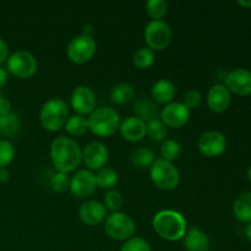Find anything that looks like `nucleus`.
<instances>
[{
  "label": "nucleus",
  "instance_id": "obj_14",
  "mask_svg": "<svg viewBox=\"0 0 251 251\" xmlns=\"http://www.w3.org/2000/svg\"><path fill=\"white\" fill-rule=\"evenodd\" d=\"M109 153L102 142L92 141L82 150V161L88 168V171H100L107 164Z\"/></svg>",
  "mask_w": 251,
  "mask_h": 251
},
{
  "label": "nucleus",
  "instance_id": "obj_9",
  "mask_svg": "<svg viewBox=\"0 0 251 251\" xmlns=\"http://www.w3.org/2000/svg\"><path fill=\"white\" fill-rule=\"evenodd\" d=\"M145 41L152 50H163L171 44L172 29L164 21H151L145 28Z\"/></svg>",
  "mask_w": 251,
  "mask_h": 251
},
{
  "label": "nucleus",
  "instance_id": "obj_18",
  "mask_svg": "<svg viewBox=\"0 0 251 251\" xmlns=\"http://www.w3.org/2000/svg\"><path fill=\"white\" fill-rule=\"evenodd\" d=\"M120 135L129 142H139L146 135V123L137 117H129L120 122Z\"/></svg>",
  "mask_w": 251,
  "mask_h": 251
},
{
  "label": "nucleus",
  "instance_id": "obj_42",
  "mask_svg": "<svg viewBox=\"0 0 251 251\" xmlns=\"http://www.w3.org/2000/svg\"><path fill=\"white\" fill-rule=\"evenodd\" d=\"M238 4L243 7H248V9H251V1H244V0H239Z\"/></svg>",
  "mask_w": 251,
  "mask_h": 251
},
{
  "label": "nucleus",
  "instance_id": "obj_16",
  "mask_svg": "<svg viewBox=\"0 0 251 251\" xmlns=\"http://www.w3.org/2000/svg\"><path fill=\"white\" fill-rule=\"evenodd\" d=\"M78 217L83 225L95 227V226L104 222L105 218H107V210H105L104 205L100 203V201H86L80 206Z\"/></svg>",
  "mask_w": 251,
  "mask_h": 251
},
{
  "label": "nucleus",
  "instance_id": "obj_23",
  "mask_svg": "<svg viewBox=\"0 0 251 251\" xmlns=\"http://www.w3.org/2000/svg\"><path fill=\"white\" fill-rule=\"evenodd\" d=\"M130 161H131L132 166L137 167V168H151L153 162L156 161V154L147 147H140L132 152Z\"/></svg>",
  "mask_w": 251,
  "mask_h": 251
},
{
  "label": "nucleus",
  "instance_id": "obj_13",
  "mask_svg": "<svg viewBox=\"0 0 251 251\" xmlns=\"http://www.w3.org/2000/svg\"><path fill=\"white\" fill-rule=\"evenodd\" d=\"M159 117L166 126L178 129L189 122L190 110L184 105L183 102H171L159 112Z\"/></svg>",
  "mask_w": 251,
  "mask_h": 251
},
{
  "label": "nucleus",
  "instance_id": "obj_28",
  "mask_svg": "<svg viewBox=\"0 0 251 251\" xmlns=\"http://www.w3.org/2000/svg\"><path fill=\"white\" fill-rule=\"evenodd\" d=\"M132 61H134L135 66L139 69L151 68L154 63V51L152 49H150L149 47L139 48L134 53Z\"/></svg>",
  "mask_w": 251,
  "mask_h": 251
},
{
  "label": "nucleus",
  "instance_id": "obj_11",
  "mask_svg": "<svg viewBox=\"0 0 251 251\" xmlns=\"http://www.w3.org/2000/svg\"><path fill=\"white\" fill-rule=\"evenodd\" d=\"M73 109L77 115H90L96 109L97 98L93 90L88 86H78L73 91L70 97Z\"/></svg>",
  "mask_w": 251,
  "mask_h": 251
},
{
  "label": "nucleus",
  "instance_id": "obj_7",
  "mask_svg": "<svg viewBox=\"0 0 251 251\" xmlns=\"http://www.w3.org/2000/svg\"><path fill=\"white\" fill-rule=\"evenodd\" d=\"M97 51V44L93 37L80 34L70 41L66 48V55L74 64H86L95 56Z\"/></svg>",
  "mask_w": 251,
  "mask_h": 251
},
{
  "label": "nucleus",
  "instance_id": "obj_31",
  "mask_svg": "<svg viewBox=\"0 0 251 251\" xmlns=\"http://www.w3.org/2000/svg\"><path fill=\"white\" fill-rule=\"evenodd\" d=\"M70 180L68 174L60 173V172H56L55 174H53L49 180V186H50L51 190L54 193H65L66 190L70 189Z\"/></svg>",
  "mask_w": 251,
  "mask_h": 251
},
{
  "label": "nucleus",
  "instance_id": "obj_41",
  "mask_svg": "<svg viewBox=\"0 0 251 251\" xmlns=\"http://www.w3.org/2000/svg\"><path fill=\"white\" fill-rule=\"evenodd\" d=\"M93 29H95L93 25L86 24L85 26H83V33L82 34H85V36H88V37H92L93 32H95Z\"/></svg>",
  "mask_w": 251,
  "mask_h": 251
},
{
  "label": "nucleus",
  "instance_id": "obj_22",
  "mask_svg": "<svg viewBox=\"0 0 251 251\" xmlns=\"http://www.w3.org/2000/svg\"><path fill=\"white\" fill-rule=\"evenodd\" d=\"M134 110L136 113V117L144 120L145 123H150L154 119H158L159 109L157 104H154V100H150L147 97L139 98L134 104Z\"/></svg>",
  "mask_w": 251,
  "mask_h": 251
},
{
  "label": "nucleus",
  "instance_id": "obj_24",
  "mask_svg": "<svg viewBox=\"0 0 251 251\" xmlns=\"http://www.w3.org/2000/svg\"><path fill=\"white\" fill-rule=\"evenodd\" d=\"M135 96V88L134 86L130 85L127 82L118 83L114 86L110 92V98L117 104H126V103L131 102L132 98Z\"/></svg>",
  "mask_w": 251,
  "mask_h": 251
},
{
  "label": "nucleus",
  "instance_id": "obj_40",
  "mask_svg": "<svg viewBox=\"0 0 251 251\" xmlns=\"http://www.w3.org/2000/svg\"><path fill=\"white\" fill-rule=\"evenodd\" d=\"M10 179V173L6 168H0V183H6Z\"/></svg>",
  "mask_w": 251,
  "mask_h": 251
},
{
  "label": "nucleus",
  "instance_id": "obj_3",
  "mask_svg": "<svg viewBox=\"0 0 251 251\" xmlns=\"http://www.w3.org/2000/svg\"><path fill=\"white\" fill-rule=\"evenodd\" d=\"M88 130L100 137H110L119 130L120 115L109 107L96 108L87 118Z\"/></svg>",
  "mask_w": 251,
  "mask_h": 251
},
{
  "label": "nucleus",
  "instance_id": "obj_44",
  "mask_svg": "<svg viewBox=\"0 0 251 251\" xmlns=\"http://www.w3.org/2000/svg\"><path fill=\"white\" fill-rule=\"evenodd\" d=\"M248 179L251 181V167L249 169H248Z\"/></svg>",
  "mask_w": 251,
  "mask_h": 251
},
{
  "label": "nucleus",
  "instance_id": "obj_45",
  "mask_svg": "<svg viewBox=\"0 0 251 251\" xmlns=\"http://www.w3.org/2000/svg\"><path fill=\"white\" fill-rule=\"evenodd\" d=\"M0 97H2V95H1V93H0Z\"/></svg>",
  "mask_w": 251,
  "mask_h": 251
},
{
  "label": "nucleus",
  "instance_id": "obj_15",
  "mask_svg": "<svg viewBox=\"0 0 251 251\" xmlns=\"http://www.w3.org/2000/svg\"><path fill=\"white\" fill-rule=\"evenodd\" d=\"M226 87L238 96L251 95V71L248 69H234L226 77Z\"/></svg>",
  "mask_w": 251,
  "mask_h": 251
},
{
  "label": "nucleus",
  "instance_id": "obj_10",
  "mask_svg": "<svg viewBox=\"0 0 251 251\" xmlns=\"http://www.w3.org/2000/svg\"><path fill=\"white\" fill-rule=\"evenodd\" d=\"M199 151L205 157H218L226 151L227 147V140L226 136L220 131H206L200 136L198 142Z\"/></svg>",
  "mask_w": 251,
  "mask_h": 251
},
{
  "label": "nucleus",
  "instance_id": "obj_38",
  "mask_svg": "<svg viewBox=\"0 0 251 251\" xmlns=\"http://www.w3.org/2000/svg\"><path fill=\"white\" fill-rule=\"evenodd\" d=\"M7 113H11V103L2 96L0 97V115L7 114Z\"/></svg>",
  "mask_w": 251,
  "mask_h": 251
},
{
  "label": "nucleus",
  "instance_id": "obj_8",
  "mask_svg": "<svg viewBox=\"0 0 251 251\" xmlns=\"http://www.w3.org/2000/svg\"><path fill=\"white\" fill-rule=\"evenodd\" d=\"M37 68H38V64H37L36 58L27 50L20 49V50L14 51L7 58V71L17 78L25 80V78L32 77L37 73Z\"/></svg>",
  "mask_w": 251,
  "mask_h": 251
},
{
  "label": "nucleus",
  "instance_id": "obj_20",
  "mask_svg": "<svg viewBox=\"0 0 251 251\" xmlns=\"http://www.w3.org/2000/svg\"><path fill=\"white\" fill-rule=\"evenodd\" d=\"M176 93V86H174V83L172 81L167 80V78L158 80L151 88L152 100L157 103H161V104H168V103H171L173 100Z\"/></svg>",
  "mask_w": 251,
  "mask_h": 251
},
{
  "label": "nucleus",
  "instance_id": "obj_5",
  "mask_svg": "<svg viewBox=\"0 0 251 251\" xmlns=\"http://www.w3.org/2000/svg\"><path fill=\"white\" fill-rule=\"evenodd\" d=\"M150 176H151L152 183L164 191L176 189L180 181V176L176 167L172 162L164 161L162 158L153 162L150 168Z\"/></svg>",
  "mask_w": 251,
  "mask_h": 251
},
{
  "label": "nucleus",
  "instance_id": "obj_35",
  "mask_svg": "<svg viewBox=\"0 0 251 251\" xmlns=\"http://www.w3.org/2000/svg\"><path fill=\"white\" fill-rule=\"evenodd\" d=\"M120 251H152L149 242L142 238L132 237L123 244Z\"/></svg>",
  "mask_w": 251,
  "mask_h": 251
},
{
  "label": "nucleus",
  "instance_id": "obj_36",
  "mask_svg": "<svg viewBox=\"0 0 251 251\" xmlns=\"http://www.w3.org/2000/svg\"><path fill=\"white\" fill-rule=\"evenodd\" d=\"M202 102V95L199 92L198 90H190L185 93L184 96V105L188 108L189 110L196 109L199 105Z\"/></svg>",
  "mask_w": 251,
  "mask_h": 251
},
{
  "label": "nucleus",
  "instance_id": "obj_6",
  "mask_svg": "<svg viewBox=\"0 0 251 251\" xmlns=\"http://www.w3.org/2000/svg\"><path fill=\"white\" fill-rule=\"evenodd\" d=\"M104 230L108 237L112 239L126 242L134 237L136 232V225L135 221L126 213L114 212L105 218Z\"/></svg>",
  "mask_w": 251,
  "mask_h": 251
},
{
  "label": "nucleus",
  "instance_id": "obj_26",
  "mask_svg": "<svg viewBox=\"0 0 251 251\" xmlns=\"http://www.w3.org/2000/svg\"><path fill=\"white\" fill-rule=\"evenodd\" d=\"M119 181V176H118L117 172L112 168H104L100 169L96 174V183L97 186H100V189H104V190H113L115 185Z\"/></svg>",
  "mask_w": 251,
  "mask_h": 251
},
{
  "label": "nucleus",
  "instance_id": "obj_27",
  "mask_svg": "<svg viewBox=\"0 0 251 251\" xmlns=\"http://www.w3.org/2000/svg\"><path fill=\"white\" fill-rule=\"evenodd\" d=\"M65 130L70 136H82L88 131V120L83 115H73L65 124Z\"/></svg>",
  "mask_w": 251,
  "mask_h": 251
},
{
  "label": "nucleus",
  "instance_id": "obj_37",
  "mask_svg": "<svg viewBox=\"0 0 251 251\" xmlns=\"http://www.w3.org/2000/svg\"><path fill=\"white\" fill-rule=\"evenodd\" d=\"M9 58V46L2 38H0V64Z\"/></svg>",
  "mask_w": 251,
  "mask_h": 251
},
{
  "label": "nucleus",
  "instance_id": "obj_12",
  "mask_svg": "<svg viewBox=\"0 0 251 251\" xmlns=\"http://www.w3.org/2000/svg\"><path fill=\"white\" fill-rule=\"evenodd\" d=\"M96 176L88 169H81L76 172L70 180V193L76 199H87L95 193Z\"/></svg>",
  "mask_w": 251,
  "mask_h": 251
},
{
  "label": "nucleus",
  "instance_id": "obj_19",
  "mask_svg": "<svg viewBox=\"0 0 251 251\" xmlns=\"http://www.w3.org/2000/svg\"><path fill=\"white\" fill-rule=\"evenodd\" d=\"M183 239L184 247L188 251H208L210 249V239L207 234L196 226H193L186 230Z\"/></svg>",
  "mask_w": 251,
  "mask_h": 251
},
{
  "label": "nucleus",
  "instance_id": "obj_4",
  "mask_svg": "<svg viewBox=\"0 0 251 251\" xmlns=\"http://www.w3.org/2000/svg\"><path fill=\"white\" fill-rule=\"evenodd\" d=\"M69 119V107L60 98L47 100L41 108L39 122L42 126L50 132H55L65 126Z\"/></svg>",
  "mask_w": 251,
  "mask_h": 251
},
{
  "label": "nucleus",
  "instance_id": "obj_25",
  "mask_svg": "<svg viewBox=\"0 0 251 251\" xmlns=\"http://www.w3.org/2000/svg\"><path fill=\"white\" fill-rule=\"evenodd\" d=\"M20 130V119L15 113L0 115V135L4 137H14Z\"/></svg>",
  "mask_w": 251,
  "mask_h": 251
},
{
  "label": "nucleus",
  "instance_id": "obj_34",
  "mask_svg": "<svg viewBox=\"0 0 251 251\" xmlns=\"http://www.w3.org/2000/svg\"><path fill=\"white\" fill-rule=\"evenodd\" d=\"M15 157V149L7 140H0V168H6Z\"/></svg>",
  "mask_w": 251,
  "mask_h": 251
},
{
  "label": "nucleus",
  "instance_id": "obj_30",
  "mask_svg": "<svg viewBox=\"0 0 251 251\" xmlns=\"http://www.w3.org/2000/svg\"><path fill=\"white\" fill-rule=\"evenodd\" d=\"M181 154V146L176 140H166L161 146V157L164 161L173 163Z\"/></svg>",
  "mask_w": 251,
  "mask_h": 251
},
{
  "label": "nucleus",
  "instance_id": "obj_29",
  "mask_svg": "<svg viewBox=\"0 0 251 251\" xmlns=\"http://www.w3.org/2000/svg\"><path fill=\"white\" fill-rule=\"evenodd\" d=\"M146 12L152 21H161L168 12V2L164 0H150L146 2Z\"/></svg>",
  "mask_w": 251,
  "mask_h": 251
},
{
  "label": "nucleus",
  "instance_id": "obj_43",
  "mask_svg": "<svg viewBox=\"0 0 251 251\" xmlns=\"http://www.w3.org/2000/svg\"><path fill=\"white\" fill-rule=\"evenodd\" d=\"M245 234H247V238L249 239V242L251 243V223L248 225L247 230H245Z\"/></svg>",
  "mask_w": 251,
  "mask_h": 251
},
{
  "label": "nucleus",
  "instance_id": "obj_33",
  "mask_svg": "<svg viewBox=\"0 0 251 251\" xmlns=\"http://www.w3.org/2000/svg\"><path fill=\"white\" fill-rule=\"evenodd\" d=\"M104 205L105 210H109L110 212H119L120 208L123 207V196L119 191L117 190H108L104 195Z\"/></svg>",
  "mask_w": 251,
  "mask_h": 251
},
{
  "label": "nucleus",
  "instance_id": "obj_21",
  "mask_svg": "<svg viewBox=\"0 0 251 251\" xmlns=\"http://www.w3.org/2000/svg\"><path fill=\"white\" fill-rule=\"evenodd\" d=\"M233 213L243 223H251V191H245L233 202Z\"/></svg>",
  "mask_w": 251,
  "mask_h": 251
},
{
  "label": "nucleus",
  "instance_id": "obj_32",
  "mask_svg": "<svg viewBox=\"0 0 251 251\" xmlns=\"http://www.w3.org/2000/svg\"><path fill=\"white\" fill-rule=\"evenodd\" d=\"M146 135L154 141H161L167 135V126L161 122V119H154L146 124Z\"/></svg>",
  "mask_w": 251,
  "mask_h": 251
},
{
  "label": "nucleus",
  "instance_id": "obj_2",
  "mask_svg": "<svg viewBox=\"0 0 251 251\" xmlns=\"http://www.w3.org/2000/svg\"><path fill=\"white\" fill-rule=\"evenodd\" d=\"M154 232L164 240L178 242L185 237L188 223L185 217L178 211L162 210L154 215L152 220Z\"/></svg>",
  "mask_w": 251,
  "mask_h": 251
},
{
  "label": "nucleus",
  "instance_id": "obj_39",
  "mask_svg": "<svg viewBox=\"0 0 251 251\" xmlns=\"http://www.w3.org/2000/svg\"><path fill=\"white\" fill-rule=\"evenodd\" d=\"M7 78H9L7 70H5L4 68H0V90L7 83Z\"/></svg>",
  "mask_w": 251,
  "mask_h": 251
},
{
  "label": "nucleus",
  "instance_id": "obj_17",
  "mask_svg": "<svg viewBox=\"0 0 251 251\" xmlns=\"http://www.w3.org/2000/svg\"><path fill=\"white\" fill-rule=\"evenodd\" d=\"M207 105L213 113H223L230 105V92L225 85H213L207 93Z\"/></svg>",
  "mask_w": 251,
  "mask_h": 251
},
{
  "label": "nucleus",
  "instance_id": "obj_1",
  "mask_svg": "<svg viewBox=\"0 0 251 251\" xmlns=\"http://www.w3.org/2000/svg\"><path fill=\"white\" fill-rule=\"evenodd\" d=\"M50 158L56 171L68 174L81 164L82 150L71 137L59 136L50 145Z\"/></svg>",
  "mask_w": 251,
  "mask_h": 251
}]
</instances>
